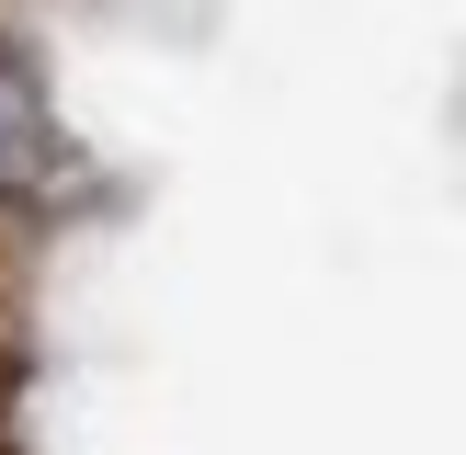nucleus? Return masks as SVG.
Wrapping results in <instances>:
<instances>
[{
    "instance_id": "nucleus-1",
    "label": "nucleus",
    "mask_w": 466,
    "mask_h": 455,
    "mask_svg": "<svg viewBox=\"0 0 466 455\" xmlns=\"http://www.w3.org/2000/svg\"><path fill=\"white\" fill-rule=\"evenodd\" d=\"M68 182V126L46 103V68L0 35V205H46Z\"/></svg>"
}]
</instances>
